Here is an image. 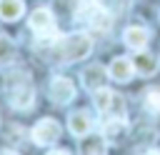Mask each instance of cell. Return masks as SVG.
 Here are the masks:
<instances>
[{
    "mask_svg": "<svg viewBox=\"0 0 160 155\" xmlns=\"http://www.w3.org/2000/svg\"><path fill=\"white\" fill-rule=\"evenodd\" d=\"M30 30L40 38V42L58 40L60 35L55 32V12H52V8H35L30 12Z\"/></svg>",
    "mask_w": 160,
    "mask_h": 155,
    "instance_id": "cell-5",
    "label": "cell"
},
{
    "mask_svg": "<svg viewBox=\"0 0 160 155\" xmlns=\"http://www.w3.org/2000/svg\"><path fill=\"white\" fill-rule=\"evenodd\" d=\"M25 12V2L22 0H0V20L5 22H15L20 20Z\"/></svg>",
    "mask_w": 160,
    "mask_h": 155,
    "instance_id": "cell-14",
    "label": "cell"
},
{
    "mask_svg": "<svg viewBox=\"0 0 160 155\" xmlns=\"http://www.w3.org/2000/svg\"><path fill=\"white\" fill-rule=\"evenodd\" d=\"M8 102L15 110H30L35 105V88L28 78V72H15L12 78H8Z\"/></svg>",
    "mask_w": 160,
    "mask_h": 155,
    "instance_id": "cell-1",
    "label": "cell"
},
{
    "mask_svg": "<svg viewBox=\"0 0 160 155\" xmlns=\"http://www.w3.org/2000/svg\"><path fill=\"white\" fill-rule=\"evenodd\" d=\"M92 105L105 120H125V100L120 92L110 88H100L92 92Z\"/></svg>",
    "mask_w": 160,
    "mask_h": 155,
    "instance_id": "cell-2",
    "label": "cell"
},
{
    "mask_svg": "<svg viewBox=\"0 0 160 155\" xmlns=\"http://www.w3.org/2000/svg\"><path fill=\"white\" fill-rule=\"evenodd\" d=\"M142 155H160V150H145Z\"/></svg>",
    "mask_w": 160,
    "mask_h": 155,
    "instance_id": "cell-20",
    "label": "cell"
},
{
    "mask_svg": "<svg viewBox=\"0 0 160 155\" xmlns=\"http://www.w3.org/2000/svg\"><path fill=\"white\" fill-rule=\"evenodd\" d=\"M58 50H60V58L65 62H78V60H82L92 52V40L85 32H70V35L60 38Z\"/></svg>",
    "mask_w": 160,
    "mask_h": 155,
    "instance_id": "cell-3",
    "label": "cell"
},
{
    "mask_svg": "<svg viewBox=\"0 0 160 155\" xmlns=\"http://www.w3.org/2000/svg\"><path fill=\"white\" fill-rule=\"evenodd\" d=\"M108 75H110L115 82H128V80H132V75H135L132 58H115V60L108 65Z\"/></svg>",
    "mask_w": 160,
    "mask_h": 155,
    "instance_id": "cell-10",
    "label": "cell"
},
{
    "mask_svg": "<svg viewBox=\"0 0 160 155\" xmlns=\"http://www.w3.org/2000/svg\"><path fill=\"white\" fill-rule=\"evenodd\" d=\"M80 78H82V85L88 88V90H100V88H105V82H108V68H102V65H98V62H92L90 68H85L82 72H80Z\"/></svg>",
    "mask_w": 160,
    "mask_h": 155,
    "instance_id": "cell-9",
    "label": "cell"
},
{
    "mask_svg": "<svg viewBox=\"0 0 160 155\" xmlns=\"http://www.w3.org/2000/svg\"><path fill=\"white\" fill-rule=\"evenodd\" d=\"M48 95H50V100H52L55 105H68V102L75 100V85H72L70 78H65V75H55V78L50 80Z\"/></svg>",
    "mask_w": 160,
    "mask_h": 155,
    "instance_id": "cell-7",
    "label": "cell"
},
{
    "mask_svg": "<svg viewBox=\"0 0 160 155\" xmlns=\"http://www.w3.org/2000/svg\"><path fill=\"white\" fill-rule=\"evenodd\" d=\"M2 155H20V152H15V150H5Z\"/></svg>",
    "mask_w": 160,
    "mask_h": 155,
    "instance_id": "cell-21",
    "label": "cell"
},
{
    "mask_svg": "<svg viewBox=\"0 0 160 155\" xmlns=\"http://www.w3.org/2000/svg\"><path fill=\"white\" fill-rule=\"evenodd\" d=\"M60 132H62V128H60V122H58L55 118H40V120L32 125L30 138H32L35 145L50 148V145H55V142L60 140Z\"/></svg>",
    "mask_w": 160,
    "mask_h": 155,
    "instance_id": "cell-6",
    "label": "cell"
},
{
    "mask_svg": "<svg viewBox=\"0 0 160 155\" xmlns=\"http://www.w3.org/2000/svg\"><path fill=\"white\" fill-rule=\"evenodd\" d=\"M128 132V120H105L102 125V135L108 142H120V138H125Z\"/></svg>",
    "mask_w": 160,
    "mask_h": 155,
    "instance_id": "cell-15",
    "label": "cell"
},
{
    "mask_svg": "<svg viewBox=\"0 0 160 155\" xmlns=\"http://www.w3.org/2000/svg\"><path fill=\"white\" fill-rule=\"evenodd\" d=\"M145 110L150 115H160V90L158 88H152V90L145 92Z\"/></svg>",
    "mask_w": 160,
    "mask_h": 155,
    "instance_id": "cell-18",
    "label": "cell"
},
{
    "mask_svg": "<svg viewBox=\"0 0 160 155\" xmlns=\"http://www.w3.org/2000/svg\"><path fill=\"white\" fill-rule=\"evenodd\" d=\"M68 130L75 135V138H82L88 132H92V115L88 110H75L70 118H68Z\"/></svg>",
    "mask_w": 160,
    "mask_h": 155,
    "instance_id": "cell-12",
    "label": "cell"
},
{
    "mask_svg": "<svg viewBox=\"0 0 160 155\" xmlns=\"http://www.w3.org/2000/svg\"><path fill=\"white\" fill-rule=\"evenodd\" d=\"M82 0H52V12L55 18H75L80 10Z\"/></svg>",
    "mask_w": 160,
    "mask_h": 155,
    "instance_id": "cell-16",
    "label": "cell"
},
{
    "mask_svg": "<svg viewBox=\"0 0 160 155\" xmlns=\"http://www.w3.org/2000/svg\"><path fill=\"white\" fill-rule=\"evenodd\" d=\"M75 20H82V22L90 25L92 30H108V28L112 25V15H110L98 0H82Z\"/></svg>",
    "mask_w": 160,
    "mask_h": 155,
    "instance_id": "cell-4",
    "label": "cell"
},
{
    "mask_svg": "<svg viewBox=\"0 0 160 155\" xmlns=\"http://www.w3.org/2000/svg\"><path fill=\"white\" fill-rule=\"evenodd\" d=\"M48 155H70V150H62V148H58V150H50Z\"/></svg>",
    "mask_w": 160,
    "mask_h": 155,
    "instance_id": "cell-19",
    "label": "cell"
},
{
    "mask_svg": "<svg viewBox=\"0 0 160 155\" xmlns=\"http://www.w3.org/2000/svg\"><path fill=\"white\" fill-rule=\"evenodd\" d=\"M12 58H15V42L8 35H0V68L8 65Z\"/></svg>",
    "mask_w": 160,
    "mask_h": 155,
    "instance_id": "cell-17",
    "label": "cell"
},
{
    "mask_svg": "<svg viewBox=\"0 0 160 155\" xmlns=\"http://www.w3.org/2000/svg\"><path fill=\"white\" fill-rule=\"evenodd\" d=\"M122 42L130 48V50H145L148 42H150V30L145 25H130L125 28L122 32Z\"/></svg>",
    "mask_w": 160,
    "mask_h": 155,
    "instance_id": "cell-8",
    "label": "cell"
},
{
    "mask_svg": "<svg viewBox=\"0 0 160 155\" xmlns=\"http://www.w3.org/2000/svg\"><path fill=\"white\" fill-rule=\"evenodd\" d=\"M80 155H108V140L105 135H82L80 138Z\"/></svg>",
    "mask_w": 160,
    "mask_h": 155,
    "instance_id": "cell-13",
    "label": "cell"
},
{
    "mask_svg": "<svg viewBox=\"0 0 160 155\" xmlns=\"http://www.w3.org/2000/svg\"><path fill=\"white\" fill-rule=\"evenodd\" d=\"M132 65H135V72H140L142 78H150V75L158 72V68H160V58H155V55H150V52H145V50H135V55H132Z\"/></svg>",
    "mask_w": 160,
    "mask_h": 155,
    "instance_id": "cell-11",
    "label": "cell"
}]
</instances>
